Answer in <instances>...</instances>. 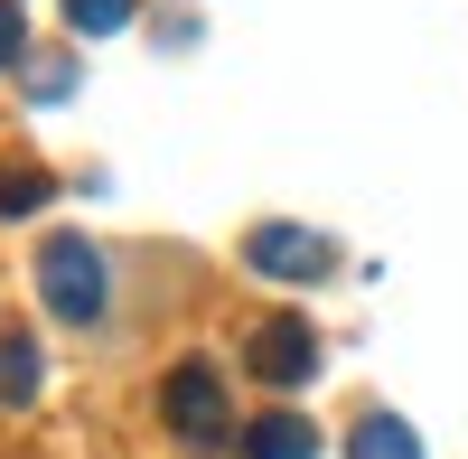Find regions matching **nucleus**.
<instances>
[{"label":"nucleus","instance_id":"4","mask_svg":"<svg viewBox=\"0 0 468 459\" xmlns=\"http://www.w3.org/2000/svg\"><path fill=\"white\" fill-rule=\"evenodd\" d=\"M244 262H253L262 282H319L328 262H337V244L309 235V225H253V235H244Z\"/></svg>","mask_w":468,"mask_h":459},{"label":"nucleus","instance_id":"7","mask_svg":"<svg viewBox=\"0 0 468 459\" xmlns=\"http://www.w3.org/2000/svg\"><path fill=\"white\" fill-rule=\"evenodd\" d=\"M37 375H48V366H37L28 337H0V412H28L37 403Z\"/></svg>","mask_w":468,"mask_h":459},{"label":"nucleus","instance_id":"1","mask_svg":"<svg viewBox=\"0 0 468 459\" xmlns=\"http://www.w3.org/2000/svg\"><path fill=\"white\" fill-rule=\"evenodd\" d=\"M37 300H48L66 328H94V319H103V300H112L103 253H94L85 235H48V244H37Z\"/></svg>","mask_w":468,"mask_h":459},{"label":"nucleus","instance_id":"10","mask_svg":"<svg viewBox=\"0 0 468 459\" xmlns=\"http://www.w3.org/2000/svg\"><path fill=\"white\" fill-rule=\"evenodd\" d=\"M28 57V19H19V0H0V75H10Z\"/></svg>","mask_w":468,"mask_h":459},{"label":"nucleus","instance_id":"8","mask_svg":"<svg viewBox=\"0 0 468 459\" xmlns=\"http://www.w3.org/2000/svg\"><path fill=\"white\" fill-rule=\"evenodd\" d=\"M48 207V169H0V216H37Z\"/></svg>","mask_w":468,"mask_h":459},{"label":"nucleus","instance_id":"5","mask_svg":"<svg viewBox=\"0 0 468 459\" xmlns=\"http://www.w3.org/2000/svg\"><path fill=\"white\" fill-rule=\"evenodd\" d=\"M244 459H319V432H309L300 412H262L244 432Z\"/></svg>","mask_w":468,"mask_h":459},{"label":"nucleus","instance_id":"2","mask_svg":"<svg viewBox=\"0 0 468 459\" xmlns=\"http://www.w3.org/2000/svg\"><path fill=\"white\" fill-rule=\"evenodd\" d=\"M160 412H169V432H178V441H197V450L234 432V394H225V375H216L207 357L169 366V385H160Z\"/></svg>","mask_w":468,"mask_h":459},{"label":"nucleus","instance_id":"6","mask_svg":"<svg viewBox=\"0 0 468 459\" xmlns=\"http://www.w3.org/2000/svg\"><path fill=\"white\" fill-rule=\"evenodd\" d=\"M346 459H421V432L403 412H366V422L346 432Z\"/></svg>","mask_w":468,"mask_h":459},{"label":"nucleus","instance_id":"3","mask_svg":"<svg viewBox=\"0 0 468 459\" xmlns=\"http://www.w3.org/2000/svg\"><path fill=\"white\" fill-rule=\"evenodd\" d=\"M244 366H253V385H309L319 375V337H309V319L300 310H282V319H262L253 337H244Z\"/></svg>","mask_w":468,"mask_h":459},{"label":"nucleus","instance_id":"11","mask_svg":"<svg viewBox=\"0 0 468 459\" xmlns=\"http://www.w3.org/2000/svg\"><path fill=\"white\" fill-rule=\"evenodd\" d=\"M66 85H75V75H66V57H37V66H28V94H37V103H57Z\"/></svg>","mask_w":468,"mask_h":459},{"label":"nucleus","instance_id":"9","mask_svg":"<svg viewBox=\"0 0 468 459\" xmlns=\"http://www.w3.org/2000/svg\"><path fill=\"white\" fill-rule=\"evenodd\" d=\"M122 19H132V0H66V28L75 37H112Z\"/></svg>","mask_w":468,"mask_h":459}]
</instances>
